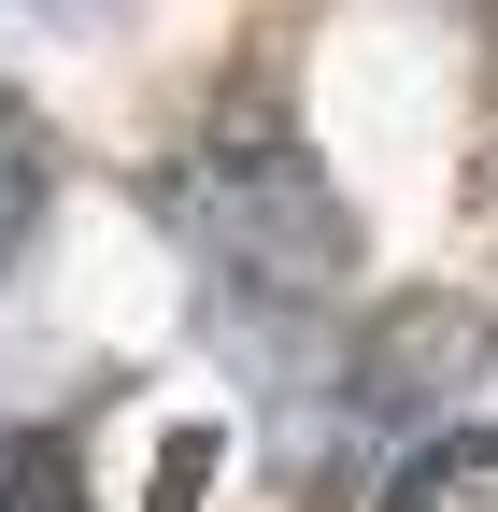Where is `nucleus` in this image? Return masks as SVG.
<instances>
[{
	"label": "nucleus",
	"instance_id": "obj_1",
	"mask_svg": "<svg viewBox=\"0 0 498 512\" xmlns=\"http://www.w3.org/2000/svg\"><path fill=\"white\" fill-rule=\"evenodd\" d=\"M157 214L185 228V256L214 271V299L242 313H314L342 271H356V214H342V185L314 171V143L271 114V100H228L200 143L171 157L157 185Z\"/></svg>",
	"mask_w": 498,
	"mask_h": 512
},
{
	"label": "nucleus",
	"instance_id": "obj_2",
	"mask_svg": "<svg viewBox=\"0 0 498 512\" xmlns=\"http://www.w3.org/2000/svg\"><path fill=\"white\" fill-rule=\"evenodd\" d=\"M385 512H498V427H456L385 484Z\"/></svg>",
	"mask_w": 498,
	"mask_h": 512
},
{
	"label": "nucleus",
	"instance_id": "obj_3",
	"mask_svg": "<svg viewBox=\"0 0 498 512\" xmlns=\"http://www.w3.org/2000/svg\"><path fill=\"white\" fill-rule=\"evenodd\" d=\"M43 185H57V157H43V114L0 86V271L29 256V228H43Z\"/></svg>",
	"mask_w": 498,
	"mask_h": 512
},
{
	"label": "nucleus",
	"instance_id": "obj_4",
	"mask_svg": "<svg viewBox=\"0 0 498 512\" xmlns=\"http://www.w3.org/2000/svg\"><path fill=\"white\" fill-rule=\"evenodd\" d=\"M200 484H214V441H200V427H185V441H171V456H157V484H143V512H200Z\"/></svg>",
	"mask_w": 498,
	"mask_h": 512
},
{
	"label": "nucleus",
	"instance_id": "obj_5",
	"mask_svg": "<svg viewBox=\"0 0 498 512\" xmlns=\"http://www.w3.org/2000/svg\"><path fill=\"white\" fill-rule=\"evenodd\" d=\"M470 15H484V29H498V0H470Z\"/></svg>",
	"mask_w": 498,
	"mask_h": 512
}]
</instances>
